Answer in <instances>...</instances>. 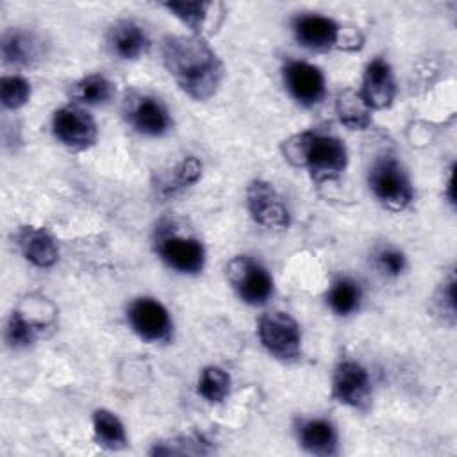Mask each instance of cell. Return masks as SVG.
I'll return each instance as SVG.
<instances>
[{"mask_svg": "<svg viewBox=\"0 0 457 457\" xmlns=\"http://www.w3.org/2000/svg\"><path fill=\"white\" fill-rule=\"evenodd\" d=\"M439 303L443 309H448L450 316L455 314V278H453V275L448 278V282L443 284Z\"/></svg>", "mask_w": 457, "mask_h": 457, "instance_id": "29", "label": "cell"}, {"mask_svg": "<svg viewBox=\"0 0 457 457\" xmlns=\"http://www.w3.org/2000/svg\"><path fill=\"white\" fill-rule=\"evenodd\" d=\"M200 175H202V162L195 155H187L182 162L177 164L171 182L166 187V193H175L196 184Z\"/></svg>", "mask_w": 457, "mask_h": 457, "instance_id": "27", "label": "cell"}, {"mask_svg": "<svg viewBox=\"0 0 457 457\" xmlns=\"http://www.w3.org/2000/svg\"><path fill=\"white\" fill-rule=\"evenodd\" d=\"M162 62L179 87L198 102L214 96L223 80V62L200 34L168 36Z\"/></svg>", "mask_w": 457, "mask_h": 457, "instance_id": "1", "label": "cell"}, {"mask_svg": "<svg viewBox=\"0 0 457 457\" xmlns=\"http://www.w3.org/2000/svg\"><path fill=\"white\" fill-rule=\"evenodd\" d=\"M107 45L116 57L134 61L146 52L148 36L139 23L132 20H120L109 29Z\"/></svg>", "mask_w": 457, "mask_h": 457, "instance_id": "15", "label": "cell"}, {"mask_svg": "<svg viewBox=\"0 0 457 457\" xmlns=\"http://www.w3.org/2000/svg\"><path fill=\"white\" fill-rule=\"evenodd\" d=\"M0 52L7 64L30 66L41 55V43L32 32L12 29L2 36Z\"/></svg>", "mask_w": 457, "mask_h": 457, "instance_id": "18", "label": "cell"}, {"mask_svg": "<svg viewBox=\"0 0 457 457\" xmlns=\"http://www.w3.org/2000/svg\"><path fill=\"white\" fill-rule=\"evenodd\" d=\"M359 95L371 111H382L393 104L396 96V82L386 59L377 57L368 62Z\"/></svg>", "mask_w": 457, "mask_h": 457, "instance_id": "13", "label": "cell"}, {"mask_svg": "<svg viewBox=\"0 0 457 457\" xmlns=\"http://www.w3.org/2000/svg\"><path fill=\"white\" fill-rule=\"evenodd\" d=\"M368 184L373 196L395 212L405 211L414 198L411 179L400 161L393 155H382L373 162Z\"/></svg>", "mask_w": 457, "mask_h": 457, "instance_id": "3", "label": "cell"}, {"mask_svg": "<svg viewBox=\"0 0 457 457\" xmlns=\"http://www.w3.org/2000/svg\"><path fill=\"white\" fill-rule=\"evenodd\" d=\"M336 114L339 123L350 130H366L371 125V109L364 104L359 91L352 87L337 93Z\"/></svg>", "mask_w": 457, "mask_h": 457, "instance_id": "19", "label": "cell"}, {"mask_svg": "<svg viewBox=\"0 0 457 457\" xmlns=\"http://www.w3.org/2000/svg\"><path fill=\"white\" fill-rule=\"evenodd\" d=\"M332 396L343 405L362 409L371 396L368 370L355 361H341L332 375Z\"/></svg>", "mask_w": 457, "mask_h": 457, "instance_id": "10", "label": "cell"}, {"mask_svg": "<svg viewBox=\"0 0 457 457\" xmlns=\"http://www.w3.org/2000/svg\"><path fill=\"white\" fill-rule=\"evenodd\" d=\"M52 132L70 150H87L98 137L96 121L86 109L77 105H66L54 112Z\"/></svg>", "mask_w": 457, "mask_h": 457, "instance_id": "6", "label": "cell"}, {"mask_svg": "<svg viewBox=\"0 0 457 457\" xmlns=\"http://www.w3.org/2000/svg\"><path fill=\"white\" fill-rule=\"evenodd\" d=\"M362 300V287L350 277H339L332 282L327 293V303L337 316H350L355 312Z\"/></svg>", "mask_w": 457, "mask_h": 457, "instance_id": "22", "label": "cell"}, {"mask_svg": "<svg viewBox=\"0 0 457 457\" xmlns=\"http://www.w3.org/2000/svg\"><path fill=\"white\" fill-rule=\"evenodd\" d=\"M282 77L286 89L300 105H316L325 96V77L321 70L311 62L287 61Z\"/></svg>", "mask_w": 457, "mask_h": 457, "instance_id": "12", "label": "cell"}, {"mask_svg": "<svg viewBox=\"0 0 457 457\" xmlns=\"http://www.w3.org/2000/svg\"><path fill=\"white\" fill-rule=\"evenodd\" d=\"M291 29L300 46L316 52L336 46L341 30L336 20L323 14H300L293 20Z\"/></svg>", "mask_w": 457, "mask_h": 457, "instance_id": "14", "label": "cell"}, {"mask_svg": "<svg viewBox=\"0 0 457 457\" xmlns=\"http://www.w3.org/2000/svg\"><path fill=\"white\" fill-rule=\"evenodd\" d=\"M93 434L96 443L107 450H121L127 446V432L123 423L107 409H96L93 412Z\"/></svg>", "mask_w": 457, "mask_h": 457, "instance_id": "21", "label": "cell"}, {"mask_svg": "<svg viewBox=\"0 0 457 457\" xmlns=\"http://www.w3.org/2000/svg\"><path fill=\"white\" fill-rule=\"evenodd\" d=\"M125 118L130 127L148 137H161L170 132L173 121L166 105L154 96L136 95L130 100L127 98Z\"/></svg>", "mask_w": 457, "mask_h": 457, "instance_id": "11", "label": "cell"}, {"mask_svg": "<svg viewBox=\"0 0 457 457\" xmlns=\"http://www.w3.org/2000/svg\"><path fill=\"white\" fill-rule=\"evenodd\" d=\"M246 207L252 220L266 228L282 230L289 227L291 216L278 191L264 180H253L246 187Z\"/></svg>", "mask_w": 457, "mask_h": 457, "instance_id": "8", "label": "cell"}, {"mask_svg": "<svg viewBox=\"0 0 457 457\" xmlns=\"http://www.w3.org/2000/svg\"><path fill=\"white\" fill-rule=\"evenodd\" d=\"M282 150L291 164L305 168L316 182L337 179L348 164L345 143L327 134H295L284 141Z\"/></svg>", "mask_w": 457, "mask_h": 457, "instance_id": "2", "label": "cell"}, {"mask_svg": "<svg viewBox=\"0 0 457 457\" xmlns=\"http://www.w3.org/2000/svg\"><path fill=\"white\" fill-rule=\"evenodd\" d=\"M127 321L130 328L148 343L168 341L173 328L168 309L150 296H139L130 302L127 307Z\"/></svg>", "mask_w": 457, "mask_h": 457, "instance_id": "7", "label": "cell"}, {"mask_svg": "<svg viewBox=\"0 0 457 457\" xmlns=\"http://www.w3.org/2000/svg\"><path fill=\"white\" fill-rule=\"evenodd\" d=\"M198 395L209 403L223 402L230 393V377L220 366H205L198 378Z\"/></svg>", "mask_w": 457, "mask_h": 457, "instance_id": "23", "label": "cell"}, {"mask_svg": "<svg viewBox=\"0 0 457 457\" xmlns=\"http://www.w3.org/2000/svg\"><path fill=\"white\" fill-rule=\"evenodd\" d=\"M30 98V82L20 75H7L0 80V100L5 109L16 111Z\"/></svg>", "mask_w": 457, "mask_h": 457, "instance_id": "25", "label": "cell"}, {"mask_svg": "<svg viewBox=\"0 0 457 457\" xmlns=\"http://www.w3.org/2000/svg\"><path fill=\"white\" fill-rule=\"evenodd\" d=\"M175 18H179L184 25H187L191 30L200 34L204 21L207 18V11L211 7V2L204 0H193V2H166L162 4Z\"/></svg>", "mask_w": 457, "mask_h": 457, "instance_id": "24", "label": "cell"}, {"mask_svg": "<svg viewBox=\"0 0 457 457\" xmlns=\"http://www.w3.org/2000/svg\"><path fill=\"white\" fill-rule=\"evenodd\" d=\"M114 93V84L102 73L86 75L71 86V96L82 105H104L111 102Z\"/></svg>", "mask_w": 457, "mask_h": 457, "instance_id": "20", "label": "cell"}, {"mask_svg": "<svg viewBox=\"0 0 457 457\" xmlns=\"http://www.w3.org/2000/svg\"><path fill=\"white\" fill-rule=\"evenodd\" d=\"M300 446L312 455H334L337 453V430L325 418L303 420L298 427Z\"/></svg>", "mask_w": 457, "mask_h": 457, "instance_id": "17", "label": "cell"}, {"mask_svg": "<svg viewBox=\"0 0 457 457\" xmlns=\"http://www.w3.org/2000/svg\"><path fill=\"white\" fill-rule=\"evenodd\" d=\"M377 266L382 273L389 275V277H398L403 273L405 266H407V259L403 255V252L396 250V248H384L377 253Z\"/></svg>", "mask_w": 457, "mask_h": 457, "instance_id": "28", "label": "cell"}, {"mask_svg": "<svg viewBox=\"0 0 457 457\" xmlns=\"http://www.w3.org/2000/svg\"><path fill=\"white\" fill-rule=\"evenodd\" d=\"M36 327L21 314L12 312L5 325V341L12 348H25L36 341Z\"/></svg>", "mask_w": 457, "mask_h": 457, "instance_id": "26", "label": "cell"}, {"mask_svg": "<svg viewBox=\"0 0 457 457\" xmlns=\"http://www.w3.org/2000/svg\"><path fill=\"white\" fill-rule=\"evenodd\" d=\"M157 253L166 266L184 275L200 273L205 264L204 245L195 237L168 232L161 234L157 239Z\"/></svg>", "mask_w": 457, "mask_h": 457, "instance_id": "9", "label": "cell"}, {"mask_svg": "<svg viewBox=\"0 0 457 457\" xmlns=\"http://www.w3.org/2000/svg\"><path fill=\"white\" fill-rule=\"evenodd\" d=\"M257 336L270 355L280 361H295L302 352L298 323L280 311L266 312L257 321Z\"/></svg>", "mask_w": 457, "mask_h": 457, "instance_id": "4", "label": "cell"}, {"mask_svg": "<svg viewBox=\"0 0 457 457\" xmlns=\"http://www.w3.org/2000/svg\"><path fill=\"white\" fill-rule=\"evenodd\" d=\"M18 245L23 257L36 268H52L59 259V248L54 236L41 227H25L18 234Z\"/></svg>", "mask_w": 457, "mask_h": 457, "instance_id": "16", "label": "cell"}, {"mask_svg": "<svg viewBox=\"0 0 457 457\" xmlns=\"http://www.w3.org/2000/svg\"><path fill=\"white\" fill-rule=\"evenodd\" d=\"M227 278L237 296L248 305H264L273 295L271 275L248 255H237L227 264Z\"/></svg>", "mask_w": 457, "mask_h": 457, "instance_id": "5", "label": "cell"}]
</instances>
